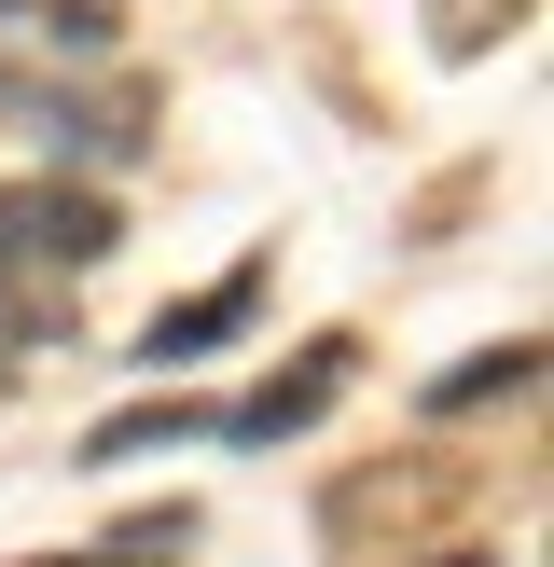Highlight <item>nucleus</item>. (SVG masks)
Segmentation results:
<instances>
[{
  "mask_svg": "<svg viewBox=\"0 0 554 567\" xmlns=\"http://www.w3.org/2000/svg\"><path fill=\"white\" fill-rule=\"evenodd\" d=\"M111 14H125V0H0V42H111Z\"/></svg>",
  "mask_w": 554,
  "mask_h": 567,
  "instance_id": "obj_3",
  "label": "nucleus"
},
{
  "mask_svg": "<svg viewBox=\"0 0 554 567\" xmlns=\"http://www.w3.org/2000/svg\"><path fill=\"white\" fill-rule=\"evenodd\" d=\"M249 305H264V277H222V291H194L181 319H153V347H138V360H194V347H208V332H236Z\"/></svg>",
  "mask_w": 554,
  "mask_h": 567,
  "instance_id": "obj_2",
  "label": "nucleus"
},
{
  "mask_svg": "<svg viewBox=\"0 0 554 567\" xmlns=\"http://www.w3.org/2000/svg\"><path fill=\"white\" fill-rule=\"evenodd\" d=\"M98 249H111V208H98V194H70V181L0 194V332H28Z\"/></svg>",
  "mask_w": 554,
  "mask_h": 567,
  "instance_id": "obj_1",
  "label": "nucleus"
}]
</instances>
